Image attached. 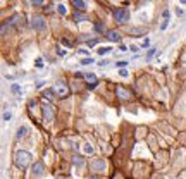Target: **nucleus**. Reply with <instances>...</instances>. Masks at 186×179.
<instances>
[{"label": "nucleus", "mask_w": 186, "mask_h": 179, "mask_svg": "<svg viewBox=\"0 0 186 179\" xmlns=\"http://www.w3.org/2000/svg\"><path fill=\"white\" fill-rule=\"evenodd\" d=\"M31 153L29 152H26V150H19V152H16V155H14V162H16V165L19 169H24L31 164Z\"/></svg>", "instance_id": "obj_1"}, {"label": "nucleus", "mask_w": 186, "mask_h": 179, "mask_svg": "<svg viewBox=\"0 0 186 179\" xmlns=\"http://www.w3.org/2000/svg\"><path fill=\"white\" fill-rule=\"evenodd\" d=\"M114 19H116V22H121V24L128 22L129 21V12H128V9H124V7L116 9V11H114Z\"/></svg>", "instance_id": "obj_2"}, {"label": "nucleus", "mask_w": 186, "mask_h": 179, "mask_svg": "<svg viewBox=\"0 0 186 179\" xmlns=\"http://www.w3.org/2000/svg\"><path fill=\"white\" fill-rule=\"evenodd\" d=\"M105 169H107V162L103 158H95L91 162V171L93 172H105Z\"/></svg>", "instance_id": "obj_3"}, {"label": "nucleus", "mask_w": 186, "mask_h": 179, "mask_svg": "<svg viewBox=\"0 0 186 179\" xmlns=\"http://www.w3.org/2000/svg\"><path fill=\"white\" fill-rule=\"evenodd\" d=\"M42 110H43V119H45V121H53V117H55V110H53V107L50 105V103H43Z\"/></svg>", "instance_id": "obj_4"}, {"label": "nucleus", "mask_w": 186, "mask_h": 179, "mask_svg": "<svg viewBox=\"0 0 186 179\" xmlns=\"http://www.w3.org/2000/svg\"><path fill=\"white\" fill-rule=\"evenodd\" d=\"M53 90H55V93H57L59 96H62V98L69 95V86H67L66 83H62V81H59V83L55 84V88H53Z\"/></svg>", "instance_id": "obj_5"}, {"label": "nucleus", "mask_w": 186, "mask_h": 179, "mask_svg": "<svg viewBox=\"0 0 186 179\" xmlns=\"http://www.w3.org/2000/svg\"><path fill=\"white\" fill-rule=\"evenodd\" d=\"M31 26L35 28L36 31L45 29V19H43V16H33L31 17Z\"/></svg>", "instance_id": "obj_6"}, {"label": "nucleus", "mask_w": 186, "mask_h": 179, "mask_svg": "<svg viewBox=\"0 0 186 179\" xmlns=\"http://www.w3.org/2000/svg\"><path fill=\"white\" fill-rule=\"evenodd\" d=\"M31 172H33V176H35V177H42L43 174H45V164H43L42 160H38V162L33 165Z\"/></svg>", "instance_id": "obj_7"}, {"label": "nucleus", "mask_w": 186, "mask_h": 179, "mask_svg": "<svg viewBox=\"0 0 186 179\" xmlns=\"http://www.w3.org/2000/svg\"><path fill=\"white\" fill-rule=\"evenodd\" d=\"M116 95L121 98V100H129L131 98V93H129V90H126L124 86H117L116 88Z\"/></svg>", "instance_id": "obj_8"}, {"label": "nucleus", "mask_w": 186, "mask_h": 179, "mask_svg": "<svg viewBox=\"0 0 186 179\" xmlns=\"http://www.w3.org/2000/svg\"><path fill=\"white\" fill-rule=\"evenodd\" d=\"M107 40H110V42H121V35H119V33L116 31V29H110V31H107Z\"/></svg>", "instance_id": "obj_9"}, {"label": "nucleus", "mask_w": 186, "mask_h": 179, "mask_svg": "<svg viewBox=\"0 0 186 179\" xmlns=\"http://www.w3.org/2000/svg\"><path fill=\"white\" fill-rule=\"evenodd\" d=\"M74 21H76V22L88 21V16H86V14H83V12H79V11H76V12H74Z\"/></svg>", "instance_id": "obj_10"}, {"label": "nucleus", "mask_w": 186, "mask_h": 179, "mask_svg": "<svg viewBox=\"0 0 186 179\" xmlns=\"http://www.w3.org/2000/svg\"><path fill=\"white\" fill-rule=\"evenodd\" d=\"M73 4H74V7H76V11H79V12L86 11V2H83V0H74V2H73Z\"/></svg>", "instance_id": "obj_11"}, {"label": "nucleus", "mask_w": 186, "mask_h": 179, "mask_svg": "<svg viewBox=\"0 0 186 179\" xmlns=\"http://www.w3.org/2000/svg\"><path fill=\"white\" fill-rule=\"evenodd\" d=\"M28 134V127L26 126H21L19 129H17V134H16V138L17 140H21V138H24Z\"/></svg>", "instance_id": "obj_12"}, {"label": "nucleus", "mask_w": 186, "mask_h": 179, "mask_svg": "<svg viewBox=\"0 0 186 179\" xmlns=\"http://www.w3.org/2000/svg\"><path fill=\"white\" fill-rule=\"evenodd\" d=\"M85 79H86V81H88L90 84H96V74H93V73L85 74Z\"/></svg>", "instance_id": "obj_13"}, {"label": "nucleus", "mask_w": 186, "mask_h": 179, "mask_svg": "<svg viewBox=\"0 0 186 179\" xmlns=\"http://www.w3.org/2000/svg\"><path fill=\"white\" fill-rule=\"evenodd\" d=\"M43 95H45V98H50V100H52L53 96H55V90H53V88L43 90Z\"/></svg>", "instance_id": "obj_14"}, {"label": "nucleus", "mask_w": 186, "mask_h": 179, "mask_svg": "<svg viewBox=\"0 0 186 179\" xmlns=\"http://www.w3.org/2000/svg\"><path fill=\"white\" fill-rule=\"evenodd\" d=\"M73 164H74L76 167H81V165L85 164V160H83V157H79V155H74V157H73Z\"/></svg>", "instance_id": "obj_15"}, {"label": "nucleus", "mask_w": 186, "mask_h": 179, "mask_svg": "<svg viewBox=\"0 0 186 179\" xmlns=\"http://www.w3.org/2000/svg\"><path fill=\"white\" fill-rule=\"evenodd\" d=\"M145 33V28H133L131 29V35H134V36H141Z\"/></svg>", "instance_id": "obj_16"}, {"label": "nucleus", "mask_w": 186, "mask_h": 179, "mask_svg": "<svg viewBox=\"0 0 186 179\" xmlns=\"http://www.w3.org/2000/svg\"><path fill=\"white\" fill-rule=\"evenodd\" d=\"M11 90H12V93H14V95H21V86H19V84H12Z\"/></svg>", "instance_id": "obj_17"}, {"label": "nucleus", "mask_w": 186, "mask_h": 179, "mask_svg": "<svg viewBox=\"0 0 186 179\" xmlns=\"http://www.w3.org/2000/svg\"><path fill=\"white\" fill-rule=\"evenodd\" d=\"M57 11H59V14H66V12H67V9H66L64 4H59V5H57Z\"/></svg>", "instance_id": "obj_18"}, {"label": "nucleus", "mask_w": 186, "mask_h": 179, "mask_svg": "<svg viewBox=\"0 0 186 179\" xmlns=\"http://www.w3.org/2000/svg\"><path fill=\"white\" fill-rule=\"evenodd\" d=\"M128 60H119V62H116V66H117V69H119V67H121V69H124V67H126V66H128Z\"/></svg>", "instance_id": "obj_19"}, {"label": "nucleus", "mask_w": 186, "mask_h": 179, "mask_svg": "<svg viewBox=\"0 0 186 179\" xmlns=\"http://www.w3.org/2000/svg\"><path fill=\"white\" fill-rule=\"evenodd\" d=\"M110 50H112L110 47H103V48H98V53H100V55H105V53H109Z\"/></svg>", "instance_id": "obj_20"}, {"label": "nucleus", "mask_w": 186, "mask_h": 179, "mask_svg": "<svg viewBox=\"0 0 186 179\" xmlns=\"http://www.w3.org/2000/svg\"><path fill=\"white\" fill-rule=\"evenodd\" d=\"M93 62H95V60H93L91 57H86V59H83V60H81V64H83V66H88V64H93Z\"/></svg>", "instance_id": "obj_21"}, {"label": "nucleus", "mask_w": 186, "mask_h": 179, "mask_svg": "<svg viewBox=\"0 0 186 179\" xmlns=\"http://www.w3.org/2000/svg\"><path fill=\"white\" fill-rule=\"evenodd\" d=\"M4 121H11L12 119V112H4V117H2Z\"/></svg>", "instance_id": "obj_22"}, {"label": "nucleus", "mask_w": 186, "mask_h": 179, "mask_svg": "<svg viewBox=\"0 0 186 179\" xmlns=\"http://www.w3.org/2000/svg\"><path fill=\"white\" fill-rule=\"evenodd\" d=\"M83 150H85V153H93V147H91V145H85Z\"/></svg>", "instance_id": "obj_23"}, {"label": "nucleus", "mask_w": 186, "mask_h": 179, "mask_svg": "<svg viewBox=\"0 0 186 179\" xmlns=\"http://www.w3.org/2000/svg\"><path fill=\"white\" fill-rule=\"evenodd\" d=\"M35 66H36L38 69L43 67V59H36V62H35Z\"/></svg>", "instance_id": "obj_24"}, {"label": "nucleus", "mask_w": 186, "mask_h": 179, "mask_svg": "<svg viewBox=\"0 0 186 179\" xmlns=\"http://www.w3.org/2000/svg\"><path fill=\"white\" fill-rule=\"evenodd\" d=\"M119 76H121V78H128L129 74H128V71H126V69H121V71H119Z\"/></svg>", "instance_id": "obj_25"}, {"label": "nucleus", "mask_w": 186, "mask_h": 179, "mask_svg": "<svg viewBox=\"0 0 186 179\" xmlns=\"http://www.w3.org/2000/svg\"><path fill=\"white\" fill-rule=\"evenodd\" d=\"M95 31H103V24L102 22H96L95 24Z\"/></svg>", "instance_id": "obj_26"}, {"label": "nucleus", "mask_w": 186, "mask_h": 179, "mask_svg": "<svg viewBox=\"0 0 186 179\" xmlns=\"http://www.w3.org/2000/svg\"><path fill=\"white\" fill-rule=\"evenodd\" d=\"M141 47H143V48H148L150 47V40H148V38H145V40H143V45H141Z\"/></svg>", "instance_id": "obj_27"}, {"label": "nucleus", "mask_w": 186, "mask_h": 179, "mask_svg": "<svg viewBox=\"0 0 186 179\" xmlns=\"http://www.w3.org/2000/svg\"><path fill=\"white\" fill-rule=\"evenodd\" d=\"M167 24H169V19H164V22H162V26H160V29L164 31L165 28H167Z\"/></svg>", "instance_id": "obj_28"}, {"label": "nucleus", "mask_w": 186, "mask_h": 179, "mask_svg": "<svg viewBox=\"0 0 186 179\" xmlns=\"http://www.w3.org/2000/svg\"><path fill=\"white\" fill-rule=\"evenodd\" d=\"M155 53V48H150V52L147 53V60H148V59H152V55H154Z\"/></svg>", "instance_id": "obj_29"}, {"label": "nucleus", "mask_w": 186, "mask_h": 179, "mask_svg": "<svg viewBox=\"0 0 186 179\" xmlns=\"http://www.w3.org/2000/svg\"><path fill=\"white\" fill-rule=\"evenodd\" d=\"M96 45V40H90V42H88V47H95Z\"/></svg>", "instance_id": "obj_30"}, {"label": "nucleus", "mask_w": 186, "mask_h": 179, "mask_svg": "<svg viewBox=\"0 0 186 179\" xmlns=\"http://www.w3.org/2000/svg\"><path fill=\"white\" fill-rule=\"evenodd\" d=\"M119 50H121V52H126V50H128V47H126V45H119Z\"/></svg>", "instance_id": "obj_31"}, {"label": "nucleus", "mask_w": 186, "mask_h": 179, "mask_svg": "<svg viewBox=\"0 0 186 179\" xmlns=\"http://www.w3.org/2000/svg\"><path fill=\"white\" fill-rule=\"evenodd\" d=\"M31 4H33V5H42L43 2H42V0H35V2H31Z\"/></svg>", "instance_id": "obj_32"}, {"label": "nucleus", "mask_w": 186, "mask_h": 179, "mask_svg": "<svg viewBox=\"0 0 186 179\" xmlns=\"http://www.w3.org/2000/svg\"><path fill=\"white\" fill-rule=\"evenodd\" d=\"M62 43H64L66 47H71V43H69V40H64V38H62Z\"/></svg>", "instance_id": "obj_33"}, {"label": "nucleus", "mask_w": 186, "mask_h": 179, "mask_svg": "<svg viewBox=\"0 0 186 179\" xmlns=\"http://www.w3.org/2000/svg\"><path fill=\"white\" fill-rule=\"evenodd\" d=\"M57 53H59V55H66L67 52H66V50H60V48H59V50H57Z\"/></svg>", "instance_id": "obj_34"}]
</instances>
